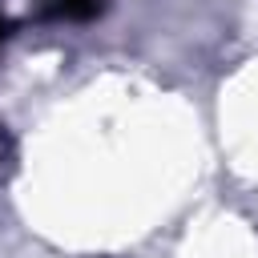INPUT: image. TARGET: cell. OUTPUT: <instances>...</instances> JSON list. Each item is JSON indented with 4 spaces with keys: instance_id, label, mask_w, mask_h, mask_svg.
Returning a JSON list of instances; mask_svg holds the SVG:
<instances>
[{
    "instance_id": "1",
    "label": "cell",
    "mask_w": 258,
    "mask_h": 258,
    "mask_svg": "<svg viewBox=\"0 0 258 258\" xmlns=\"http://www.w3.org/2000/svg\"><path fill=\"white\" fill-rule=\"evenodd\" d=\"M101 12H105V0H40V16H48V20H69V24L97 20Z\"/></svg>"
},
{
    "instance_id": "2",
    "label": "cell",
    "mask_w": 258,
    "mask_h": 258,
    "mask_svg": "<svg viewBox=\"0 0 258 258\" xmlns=\"http://www.w3.org/2000/svg\"><path fill=\"white\" fill-rule=\"evenodd\" d=\"M8 28H12V24H8V20H4V16H0V40H4V36H8Z\"/></svg>"
},
{
    "instance_id": "3",
    "label": "cell",
    "mask_w": 258,
    "mask_h": 258,
    "mask_svg": "<svg viewBox=\"0 0 258 258\" xmlns=\"http://www.w3.org/2000/svg\"><path fill=\"white\" fill-rule=\"evenodd\" d=\"M4 153H8V141H4V133H0V161H4Z\"/></svg>"
}]
</instances>
